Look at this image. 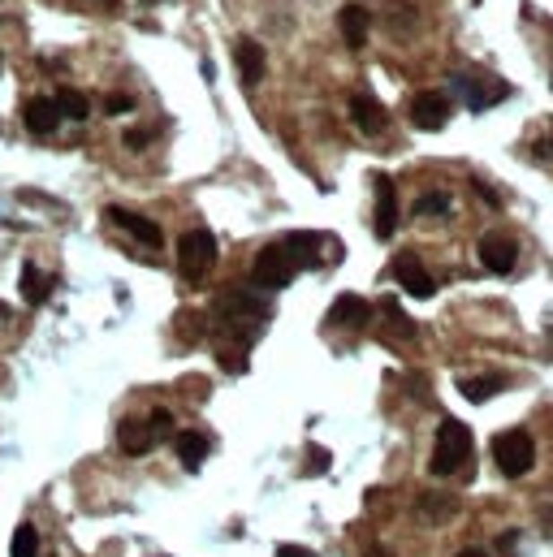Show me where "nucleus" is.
Listing matches in <instances>:
<instances>
[{"label":"nucleus","instance_id":"39448f33","mask_svg":"<svg viewBox=\"0 0 553 557\" xmlns=\"http://www.w3.org/2000/svg\"><path fill=\"white\" fill-rule=\"evenodd\" d=\"M480 264L488 268V272H497V277H505L510 268L519 264V243H514L510 234H502V229L484 234V238H480Z\"/></svg>","mask_w":553,"mask_h":557},{"label":"nucleus","instance_id":"6ab92c4d","mask_svg":"<svg viewBox=\"0 0 553 557\" xmlns=\"http://www.w3.org/2000/svg\"><path fill=\"white\" fill-rule=\"evenodd\" d=\"M117 441H121V450H125V454H134V458H139V454H147V450H151V441H156V436H151V428H147V424L125 419V424H121V433H117Z\"/></svg>","mask_w":553,"mask_h":557},{"label":"nucleus","instance_id":"c85d7f7f","mask_svg":"<svg viewBox=\"0 0 553 557\" xmlns=\"http://www.w3.org/2000/svg\"><path fill=\"white\" fill-rule=\"evenodd\" d=\"M130 108H134V99H130V96H108V113H113V117L130 113Z\"/></svg>","mask_w":553,"mask_h":557},{"label":"nucleus","instance_id":"0eeeda50","mask_svg":"<svg viewBox=\"0 0 553 557\" xmlns=\"http://www.w3.org/2000/svg\"><path fill=\"white\" fill-rule=\"evenodd\" d=\"M410 122L419 125V130H445L450 99L441 96V91H419V96L410 99Z\"/></svg>","mask_w":553,"mask_h":557},{"label":"nucleus","instance_id":"473e14b6","mask_svg":"<svg viewBox=\"0 0 553 557\" xmlns=\"http://www.w3.org/2000/svg\"><path fill=\"white\" fill-rule=\"evenodd\" d=\"M9 315H13V307H9V303H0V324H4Z\"/></svg>","mask_w":553,"mask_h":557},{"label":"nucleus","instance_id":"aec40b11","mask_svg":"<svg viewBox=\"0 0 553 557\" xmlns=\"http://www.w3.org/2000/svg\"><path fill=\"white\" fill-rule=\"evenodd\" d=\"M502 376H462L458 381V393L467 398V402H488L493 393H502Z\"/></svg>","mask_w":553,"mask_h":557},{"label":"nucleus","instance_id":"9b49d317","mask_svg":"<svg viewBox=\"0 0 553 557\" xmlns=\"http://www.w3.org/2000/svg\"><path fill=\"white\" fill-rule=\"evenodd\" d=\"M22 122H26V130H30L35 139H48L52 130L61 125L56 99H48V96H30V99H26V108H22Z\"/></svg>","mask_w":553,"mask_h":557},{"label":"nucleus","instance_id":"dca6fc26","mask_svg":"<svg viewBox=\"0 0 553 557\" xmlns=\"http://www.w3.org/2000/svg\"><path fill=\"white\" fill-rule=\"evenodd\" d=\"M208 450H212V441L203 433H177V458H182V467L186 471H199L203 467V458H208Z\"/></svg>","mask_w":553,"mask_h":557},{"label":"nucleus","instance_id":"f704fd0d","mask_svg":"<svg viewBox=\"0 0 553 557\" xmlns=\"http://www.w3.org/2000/svg\"><path fill=\"white\" fill-rule=\"evenodd\" d=\"M143 4H160V0H143Z\"/></svg>","mask_w":553,"mask_h":557},{"label":"nucleus","instance_id":"5701e85b","mask_svg":"<svg viewBox=\"0 0 553 557\" xmlns=\"http://www.w3.org/2000/svg\"><path fill=\"white\" fill-rule=\"evenodd\" d=\"M9 553L13 557H39V532H35L30 523H22V527L13 532V540H9Z\"/></svg>","mask_w":553,"mask_h":557},{"label":"nucleus","instance_id":"7ed1b4c3","mask_svg":"<svg viewBox=\"0 0 553 557\" xmlns=\"http://www.w3.org/2000/svg\"><path fill=\"white\" fill-rule=\"evenodd\" d=\"M212 264H217V238L208 229H186L177 238V272L186 281H203Z\"/></svg>","mask_w":553,"mask_h":557},{"label":"nucleus","instance_id":"c756f323","mask_svg":"<svg viewBox=\"0 0 553 557\" xmlns=\"http://www.w3.org/2000/svg\"><path fill=\"white\" fill-rule=\"evenodd\" d=\"M277 557H315V553H312V549H303V544H281Z\"/></svg>","mask_w":553,"mask_h":557},{"label":"nucleus","instance_id":"4468645a","mask_svg":"<svg viewBox=\"0 0 553 557\" xmlns=\"http://www.w3.org/2000/svg\"><path fill=\"white\" fill-rule=\"evenodd\" d=\"M234 61H238V73L246 87H255V82L264 78V48H260L255 39H238V44H234Z\"/></svg>","mask_w":553,"mask_h":557},{"label":"nucleus","instance_id":"7c9ffc66","mask_svg":"<svg viewBox=\"0 0 553 557\" xmlns=\"http://www.w3.org/2000/svg\"><path fill=\"white\" fill-rule=\"evenodd\" d=\"M125 143H130V147H143L147 134H143V130H130V134H125Z\"/></svg>","mask_w":553,"mask_h":557},{"label":"nucleus","instance_id":"72a5a7b5","mask_svg":"<svg viewBox=\"0 0 553 557\" xmlns=\"http://www.w3.org/2000/svg\"><path fill=\"white\" fill-rule=\"evenodd\" d=\"M458 557H488V553H484V549H462Z\"/></svg>","mask_w":553,"mask_h":557},{"label":"nucleus","instance_id":"f03ea898","mask_svg":"<svg viewBox=\"0 0 553 557\" xmlns=\"http://www.w3.org/2000/svg\"><path fill=\"white\" fill-rule=\"evenodd\" d=\"M493 462L505 480H519L528 476L531 462H536V441H531L528 428H510V433L493 436Z\"/></svg>","mask_w":553,"mask_h":557},{"label":"nucleus","instance_id":"2eb2a0df","mask_svg":"<svg viewBox=\"0 0 553 557\" xmlns=\"http://www.w3.org/2000/svg\"><path fill=\"white\" fill-rule=\"evenodd\" d=\"M337 26H341V39H346V48H363V39H367V9L363 4H346L341 13H337Z\"/></svg>","mask_w":553,"mask_h":557},{"label":"nucleus","instance_id":"1a4fd4ad","mask_svg":"<svg viewBox=\"0 0 553 557\" xmlns=\"http://www.w3.org/2000/svg\"><path fill=\"white\" fill-rule=\"evenodd\" d=\"M393 229H398V191L385 173H376V238L389 243Z\"/></svg>","mask_w":553,"mask_h":557},{"label":"nucleus","instance_id":"20e7f679","mask_svg":"<svg viewBox=\"0 0 553 557\" xmlns=\"http://www.w3.org/2000/svg\"><path fill=\"white\" fill-rule=\"evenodd\" d=\"M251 277L260 290H286L289 277H294V260L286 255V246H264L251 264Z\"/></svg>","mask_w":553,"mask_h":557},{"label":"nucleus","instance_id":"423d86ee","mask_svg":"<svg viewBox=\"0 0 553 557\" xmlns=\"http://www.w3.org/2000/svg\"><path fill=\"white\" fill-rule=\"evenodd\" d=\"M393 281L402 286L407 294H415V298H433V290H436V281L428 277V268L419 264V255H410V251H402L398 260H393Z\"/></svg>","mask_w":553,"mask_h":557},{"label":"nucleus","instance_id":"393cba45","mask_svg":"<svg viewBox=\"0 0 553 557\" xmlns=\"http://www.w3.org/2000/svg\"><path fill=\"white\" fill-rule=\"evenodd\" d=\"M381 312H385V320L393 324V329H398V338H407V341L415 338V324H410L407 312H402V307H398L393 298H385V303H381Z\"/></svg>","mask_w":553,"mask_h":557},{"label":"nucleus","instance_id":"6e6552de","mask_svg":"<svg viewBox=\"0 0 553 557\" xmlns=\"http://www.w3.org/2000/svg\"><path fill=\"white\" fill-rule=\"evenodd\" d=\"M104 217L113 220L117 229H125V234H130V238H134V243H139V246H151V251H156V246H160V238H165L156 220L139 217V212H130V208H108Z\"/></svg>","mask_w":553,"mask_h":557},{"label":"nucleus","instance_id":"ddd939ff","mask_svg":"<svg viewBox=\"0 0 553 557\" xmlns=\"http://www.w3.org/2000/svg\"><path fill=\"white\" fill-rule=\"evenodd\" d=\"M367 303H363L359 294H341L333 307H329V315H324V324H333V329H359L363 320H367Z\"/></svg>","mask_w":553,"mask_h":557},{"label":"nucleus","instance_id":"f3484780","mask_svg":"<svg viewBox=\"0 0 553 557\" xmlns=\"http://www.w3.org/2000/svg\"><path fill=\"white\" fill-rule=\"evenodd\" d=\"M289 251V260H294V268L298 264H320V255H315V251H320V246H324V238H320V234H289L286 243H281Z\"/></svg>","mask_w":553,"mask_h":557},{"label":"nucleus","instance_id":"2f4dec72","mask_svg":"<svg viewBox=\"0 0 553 557\" xmlns=\"http://www.w3.org/2000/svg\"><path fill=\"white\" fill-rule=\"evenodd\" d=\"M540 518H545V527L553 532V506H540Z\"/></svg>","mask_w":553,"mask_h":557},{"label":"nucleus","instance_id":"cd10ccee","mask_svg":"<svg viewBox=\"0 0 553 557\" xmlns=\"http://www.w3.org/2000/svg\"><path fill=\"white\" fill-rule=\"evenodd\" d=\"M329 450H320V445H307V471H312V476H320V471H324V467H329Z\"/></svg>","mask_w":553,"mask_h":557},{"label":"nucleus","instance_id":"f8f14e48","mask_svg":"<svg viewBox=\"0 0 553 557\" xmlns=\"http://www.w3.org/2000/svg\"><path fill=\"white\" fill-rule=\"evenodd\" d=\"M350 122L359 125L363 134H381L385 130V104L376 96H367V91H359V96H350Z\"/></svg>","mask_w":553,"mask_h":557},{"label":"nucleus","instance_id":"4be33fe9","mask_svg":"<svg viewBox=\"0 0 553 557\" xmlns=\"http://www.w3.org/2000/svg\"><path fill=\"white\" fill-rule=\"evenodd\" d=\"M454 510H458V501L445 497V493H424V497H419V514H424V518H450Z\"/></svg>","mask_w":553,"mask_h":557},{"label":"nucleus","instance_id":"a211bd4d","mask_svg":"<svg viewBox=\"0 0 553 557\" xmlns=\"http://www.w3.org/2000/svg\"><path fill=\"white\" fill-rule=\"evenodd\" d=\"M52 99H56V113H61L65 122H87V117H91V99L82 96V91H73V87H61Z\"/></svg>","mask_w":553,"mask_h":557},{"label":"nucleus","instance_id":"bb28decb","mask_svg":"<svg viewBox=\"0 0 553 557\" xmlns=\"http://www.w3.org/2000/svg\"><path fill=\"white\" fill-rule=\"evenodd\" d=\"M177 324H182V329H177L182 338H191V341H199V338H203V315H182Z\"/></svg>","mask_w":553,"mask_h":557},{"label":"nucleus","instance_id":"b1692460","mask_svg":"<svg viewBox=\"0 0 553 557\" xmlns=\"http://www.w3.org/2000/svg\"><path fill=\"white\" fill-rule=\"evenodd\" d=\"M450 212V194L445 191H424L415 199V217H445Z\"/></svg>","mask_w":553,"mask_h":557},{"label":"nucleus","instance_id":"a878e982","mask_svg":"<svg viewBox=\"0 0 553 557\" xmlns=\"http://www.w3.org/2000/svg\"><path fill=\"white\" fill-rule=\"evenodd\" d=\"M147 428H151V436H168V433H173V415H168L165 407H160V411H151Z\"/></svg>","mask_w":553,"mask_h":557},{"label":"nucleus","instance_id":"412c9836","mask_svg":"<svg viewBox=\"0 0 553 557\" xmlns=\"http://www.w3.org/2000/svg\"><path fill=\"white\" fill-rule=\"evenodd\" d=\"M48 290H52V281L39 272L35 264H22V298L30 303V307H39L44 298H48Z\"/></svg>","mask_w":553,"mask_h":557},{"label":"nucleus","instance_id":"f257e3e1","mask_svg":"<svg viewBox=\"0 0 553 557\" xmlns=\"http://www.w3.org/2000/svg\"><path fill=\"white\" fill-rule=\"evenodd\" d=\"M462 462H471V428H467V424H458V419H445V424L436 428L428 471H433L436 480H445V476L462 471Z\"/></svg>","mask_w":553,"mask_h":557},{"label":"nucleus","instance_id":"9d476101","mask_svg":"<svg viewBox=\"0 0 553 557\" xmlns=\"http://www.w3.org/2000/svg\"><path fill=\"white\" fill-rule=\"evenodd\" d=\"M458 91L467 99V108H476V113H484V108H493L497 99L510 96V87H505V82H493V78H458Z\"/></svg>","mask_w":553,"mask_h":557}]
</instances>
